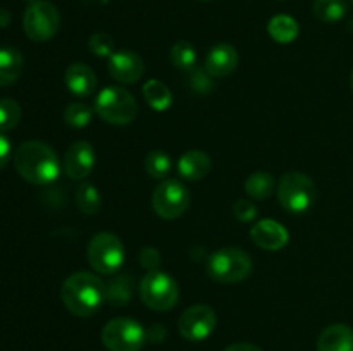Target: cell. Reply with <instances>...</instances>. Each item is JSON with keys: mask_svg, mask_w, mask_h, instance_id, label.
I'll return each instance as SVG.
<instances>
[{"mask_svg": "<svg viewBox=\"0 0 353 351\" xmlns=\"http://www.w3.org/2000/svg\"><path fill=\"white\" fill-rule=\"evenodd\" d=\"M23 55L17 48H0V88L14 85L23 72Z\"/></svg>", "mask_w": 353, "mask_h": 351, "instance_id": "19", "label": "cell"}, {"mask_svg": "<svg viewBox=\"0 0 353 351\" xmlns=\"http://www.w3.org/2000/svg\"><path fill=\"white\" fill-rule=\"evenodd\" d=\"M155 213L165 220L181 217L190 206V191L178 179H164L152 195Z\"/></svg>", "mask_w": 353, "mask_h": 351, "instance_id": "10", "label": "cell"}, {"mask_svg": "<svg viewBox=\"0 0 353 351\" xmlns=\"http://www.w3.org/2000/svg\"><path fill=\"white\" fill-rule=\"evenodd\" d=\"M202 2H207V0H202Z\"/></svg>", "mask_w": 353, "mask_h": 351, "instance_id": "41", "label": "cell"}, {"mask_svg": "<svg viewBox=\"0 0 353 351\" xmlns=\"http://www.w3.org/2000/svg\"><path fill=\"white\" fill-rule=\"evenodd\" d=\"M210 171V158L205 151L188 150L179 157L178 172L186 181H200Z\"/></svg>", "mask_w": 353, "mask_h": 351, "instance_id": "18", "label": "cell"}, {"mask_svg": "<svg viewBox=\"0 0 353 351\" xmlns=\"http://www.w3.org/2000/svg\"><path fill=\"white\" fill-rule=\"evenodd\" d=\"M102 343L109 351H140L147 343V330L133 319H114L102 330Z\"/></svg>", "mask_w": 353, "mask_h": 351, "instance_id": "8", "label": "cell"}, {"mask_svg": "<svg viewBox=\"0 0 353 351\" xmlns=\"http://www.w3.org/2000/svg\"><path fill=\"white\" fill-rule=\"evenodd\" d=\"M172 169V162L168 153L161 150H154L145 158V171L154 179H165Z\"/></svg>", "mask_w": 353, "mask_h": 351, "instance_id": "26", "label": "cell"}, {"mask_svg": "<svg viewBox=\"0 0 353 351\" xmlns=\"http://www.w3.org/2000/svg\"><path fill=\"white\" fill-rule=\"evenodd\" d=\"M107 286L99 275L90 272H76L69 275L61 289L65 308L76 317H92L105 301Z\"/></svg>", "mask_w": 353, "mask_h": 351, "instance_id": "1", "label": "cell"}, {"mask_svg": "<svg viewBox=\"0 0 353 351\" xmlns=\"http://www.w3.org/2000/svg\"><path fill=\"white\" fill-rule=\"evenodd\" d=\"M21 120V105L12 98L0 100V133L12 131Z\"/></svg>", "mask_w": 353, "mask_h": 351, "instance_id": "29", "label": "cell"}, {"mask_svg": "<svg viewBox=\"0 0 353 351\" xmlns=\"http://www.w3.org/2000/svg\"><path fill=\"white\" fill-rule=\"evenodd\" d=\"M165 329L161 326V323H154L150 326V329L147 330V339L152 341V343H161V341L165 339Z\"/></svg>", "mask_w": 353, "mask_h": 351, "instance_id": "35", "label": "cell"}, {"mask_svg": "<svg viewBox=\"0 0 353 351\" xmlns=\"http://www.w3.org/2000/svg\"><path fill=\"white\" fill-rule=\"evenodd\" d=\"M252 241L262 250L278 251L285 248L290 241V234L283 224L271 219H262L252 227Z\"/></svg>", "mask_w": 353, "mask_h": 351, "instance_id": "14", "label": "cell"}, {"mask_svg": "<svg viewBox=\"0 0 353 351\" xmlns=\"http://www.w3.org/2000/svg\"><path fill=\"white\" fill-rule=\"evenodd\" d=\"M238 65V52L233 45L219 43L210 48L205 57V71L212 78L230 76Z\"/></svg>", "mask_w": 353, "mask_h": 351, "instance_id": "15", "label": "cell"}, {"mask_svg": "<svg viewBox=\"0 0 353 351\" xmlns=\"http://www.w3.org/2000/svg\"><path fill=\"white\" fill-rule=\"evenodd\" d=\"M105 286V301H109L112 306H123L130 303L131 295H133V281L130 275H117Z\"/></svg>", "mask_w": 353, "mask_h": 351, "instance_id": "22", "label": "cell"}, {"mask_svg": "<svg viewBox=\"0 0 353 351\" xmlns=\"http://www.w3.org/2000/svg\"><path fill=\"white\" fill-rule=\"evenodd\" d=\"M316 184L302 172H288L278 184V198L285 210L292 213L307 212L316 202Z\"/></svg>", "mask_w": 353, "mask_h": 351, "instance_id": "6", "label": "cell"}, {"mask_svg": "<svg viewBox=\"0 0 353 351\" xmlns=\"http://www.w3.org/2000/svg\"><path fill=\"white\" fill-rule=\"evenodd\" d=\"M233 213L241 222H252L257 217V206L250 200H238L233 206Z\"/></svg>", "mask_w": 353, "mask_h": 351, "instance_id": "32", "label": "cell"}, {"mask_svg": "<svg viewBox=\"0 0 353 351\" xmlns=\"http://www.w3.org/2000/svg\"><path fill=\"white\" fill-rule=\"evenodd\" d=\"M26 2H37V0H26Z\"/></svg>", "mask_w": 353, "mask_h": 351, "instance_id": "40", "label": "cell"}, {"mask_svg": "<svg viewBox=\"0 0 353 351\" xmlns=\"http://www.w3.org/2000/svg\"><path fill=\"white\" fill-rule=\"evenodd\" d=\"M268 33L278 43H292L296 40L300 33L299 23L293 19L292 16H286V14H279L274 16L268 24Z\"/></svg>", "mask_w": 353, "mask_h": 351, "instance_id": "20", "label": "cell"}, {"mask_svg": "<svg viewBox=\"0 0 353 351\" xmlns=\"http://www.w3.org/2000/svg\"><path fill=\"white\" fill-rule=\"evenodd\" d=\"M90 267L103 275H112L123 267L124 246L112 233H99L88 244Z\"/></svg>", "mask_w": 353, "mask_h": 351, "instance_id": "7", "label": "cell"}, {"mask_svg": "<svg viewBox=\"0 0 353 351\" xmlns=\"http://www.w3.org/2000/svg\"><path fill=\"white\" fill-rule=\"evenodd\" d=\"M312 10L323 23H338L347 16L348 3L345 0H316Z\"/></svg>", "mask_w": 353, "mask_h": 351, "instance_id": "24", "label": "cell"}, {"mask_svg": "<svg viewBox=\"0 0 353 351\" xmlns=\"http://www.w3.org/2000/svg\"><path fill=\"white\" fill-rule=\"evenodd\" d=\"M76 203H78V209L83 213H86V215H95L100 210V206H102V198H100V193L97 189V186L90 184V182L79 184L78 191H76Z\"/></svg>", "mask_w": 353, "mask_h": 351, "instance_id": "25", "label": "cell"}, {"mask_svg": "<svg viewBox=\"0 0 353 351\" xmlns=\"http://www.w3.org/2000/svg\"><path fill=\"white\" fill-rule=\"evenodd\" d=\"M12 160L21 178L37 186L50 184L61 172V164L55 151L41 141H26L19 145V148L14 151Z\"/></svg>", "mask_w": 353, "mask_h": 351, "instance_id": "2", "label": "cell"}, {"mask_svg": "<svg viewBox=\"0 0 353 351\" xmlns=\"http://www.w3.org/2000/svg\"><path fill=\"white\" fill-rule=\"evenodd\" d=\"M107 69H109L112 79L123 83V85H131V83L141 79L145 72V64L137 52L119 50L110 55Z\"/></svg>", "mask_w": 353, "mask_h": 351, "instance_id": "12", "label": "cell"}, {"mask_svg": "<svg viewBox=\"0 0 353 351\" xmlns=\"http://www.w3.org/2000/svg\"><path fill=\"white\" fill-rule=\"evenodd\" d=\"M143 96L148 105L157 112H164L172 105V93L159 79H150L143 85Z\"/></svg>", "mask_w": 353, "mask_h": 351, "instance_id": "21", "label": "cell"}, {"mask_svg": "<svg viewBox=\"0 0 353 351\" xmlns=\"http://www.w3.org/2000/svg\"><path fill=\"white\" fill-rule=\"evenodd\" d=\"M276 181L269 172H254L245 181V191L254 200H265L274 193Z\"/></svg>", "mask_w": 353, "mask_h": 351, "instance_id": "23", "label": "cell"}, {"mask_svg": "<svg viewBox=\"0 0 353 351\" xmlns=\"http://www.w3.org/2000/svg\"><path fill=\"white\" fill-rule=\"evenodd\" d=\"M61 26V16L54 3L47 0H37L28 6L23 17V30L33 41H48L57 34Z\"/></svg>", "mask_w": 353, "mask_h": 351, "instance_id": "9", "label": "cell"}, {"mask_svg": "<svg viewBox=\"0 0 353 351\" xmlns=\"http://www.w3.org/2000/svg\"><path fill=\"white\" fill-rule=\"evenodd\" d=\"M224 351H262V350L252 343H236V344H231V346H228Z\"/></svg>", "mask_w": 353, "mask_h": 351, "instance_id": "36", "label": "cell"}, {"mask_svg": "<svg viewBox=\"0 0 353 351\" xmlns=\"http://www.w3.org/2000/svg\"><path fill=\"white\" fill-rule=\"evenodd\" d=\"M65 86L74 96L88 98L97 88V76L90 65L76 62L65 71Z\"/></svg>", "mask_w": 353, "mask_h": 351, "instance_id": "16", "label": "cell"}, {"mask_svg": "<svg viewBox=\"0 0 353 351\" xmlns=\"http://www.w3.org/2000/svg\"><path fill=\"white\" fill-rule=\"evenodd\" d=\"M93 109L88 107L86 103H71V105L65 107L64 110V120L68 126L74 127V129H81V127L88 126L90 120H92Z\"/></svg>", "mask_w": 353, "mask_h": 351, "instance_id": "28", "label": "cell"}, {"mask_svg": "<svg viewBox=\"0 0 353 351\" xmlns=\"http://www.w3.org/2000/svg\"><path fill=\"white\" fill-rule=\"evenodd\" d=\"M217 317L210 306L195 305L186 308L178 320V329L185 339L199 341L207 339L216 330Z\"/></svg>", "mask_w": 353, "mask_h": 351, "instance_id": "11", "label": "cell"}, {"mask_svg": "<svg viewBox=\"0 0 353 351\" xmlns=\"http://www.w3.org/2000/svg\"><path fill=\"white\" fill-rule=\"evenodd\" d=\"M79 2H83L85 6H105L109 3V0H79Z\"/></svg>", "mask_w": 353, "mask_h": 351, "instance_id": "38", "label": "cell"}, {"mask_svg": "<svg viewBox=\"0 0 353 351\" xmlns=\"http://www.w3.org/2000/svg\"><path fill=\"white\" fill-rule=\"evenodd\" d=\"M252 258L240 248H223L207 260V272L210 277L223 284L241 282L252 274Z\"/></svg>", "mask_w": 353, "mask_h": 351, "instance_id": "4", "label": "cell"}, {"mask_svg": "<svg viewBox=\"0 0 353 351\" xmlns=\"http://www.w3.org/2000/svg\"><path fill=\"white\" fill-rule=\"evenodd\" d=\"M317 351H353V329L345 323H333L321 332Z\"/></svg>", "mask_w": 353, "mask_h": 351, "instance_id": "17", "label": "cell"}, {"mask_svg": "<svg viewBox=\"0 0 353 351\" xmlns=\"http://www.w3.org/2000/svg\"><path fill=\"white\" fill-rule=\"evenodd\" d=\"M95 165V150L88 141H76L68 148L64 157V171L74 181L90 176Z\"/></svg>", "mask_w": 353, "mask_h": 351, "instance_id": "13", "label": "cell"}, {"mask_svg": "<svg viewBox=\"0 0 353 351\" xmlns=\"http://www.w3.org/2000/svg\"><path fill=\"white\" fill-rule=\"evenodd\" d=\"M88 48L97 57H110L114 54V40L107 33H95L90 36Z\"/></svg>", "mask_w": 353, "mask_h": 351, "instance_id": "31", "label": "cell"}, {"mask_svg": "<svg viewBox=\"0 0 353 351\" xmlns=\"http://www.w3.org/2000/svg\"><path fill=\"white\" fill-rule=\"evenodd\" d=\"M169 57H171L172 65L181 69V71L188 72L190 69L195 67L196 52L193 48V45L188 43V41H178L176 45H172Z\"/></svg>", "mask_w": 353, "mask_h": 351, "instance_id": "27", "label": "cell"}, {"mask_svg": "<svg viewBox=\"0 0 353 351\" xmlns=\"http://www.w3.org/2000/svg\"><path fill=\"white\" fill-rule=\"evenodd\" d=\"M10 23V14L6 9H0V28L7 26Z\"/></svg>", "mask_w": 353, "mask_h": 351, "instance_id": "37", "label": "cell"}, {"mask_svg": "<svg viewBox=\"0 0 353 351\" xmlns=\"http://www.w3.org/2000/svg\"><path fill=\"white\" fill-rule=\"evenodd\" d=\"M95 112L105 123L114 126H126L137 117L138 105L130 92L119 86H109L97 95Z\"/></svg>", "mask_w": 353, "mask_h": 351, "instance_id": "3", "label": "cell"}, {"mask_svg": "<svg viewBox=\"0 0 353 351\" xmlns=\"http://www.w3.org/2000/svg\"><path fill=\"white\" fill-rule=\"evenodd\" d=\"M141 301L155 312L171 310L178 303L179 288L178 282L162 270H148L140 282Z\"/></svg>", "mask_w": 353, "mask_h": 351, "instance_id": "5", "label": "cell"}, {"mask_svg": "<svg viewBox=\"0 0 353 351\" xmlns=\"http://www.w3.org/2000/svg\"><path fill=\"white\" fill-rule=\"evenodd\" d=\"M10 155H12V145H10L9 138L3 133H0V171L7 165V162L10 160Z\"/></svg>", "mask_w": 353, "mask_h": 351, "instance_id": "34", "label": "cell"}, {"mask_svg": "<svg viewBox=\"0 0 353 351\" xmlns=\"http://www.w3.org/2000/svg\"><path fill=\"white\" fill-rule=\"evenodd\" d=\"M350 88H352V92H353V69H352V74H350Z\"/></svg>", "mask_w": 353, "mask_h": 351, "instance_id": "39", "label": "cell"}, {"mask_svg": "<svg viewBox=\"0 0 353 351\" xmlns=\"http://www.w3.org/2000/svg\"><path fill=\"white\" fill-rule=\"evenodd\" d=\"M140 264L143 265L147 270H155L157 265L161 264V255H159V251L155 250V248L152 246L143 248L140 253Z\"/></svg>", "mask_w": 353, "mask_h": 351, "instance_id": "33", "label": "cell"}, {"mask_svg": "<svg viewBox=\"0 0 353 351\" xmlns=\"http://www.w3.org/2000/svg\"><path fill=\"white\" fill-rule=\"evenodd\" d=\"M188 85L193 92L207 95V93L212 92V76L205 69L193 67L188 71Z\"/></svg>", "mask_w": 353, "mask_h": 351, "instance_id": "30", "label": "cell"}]
</instances>
